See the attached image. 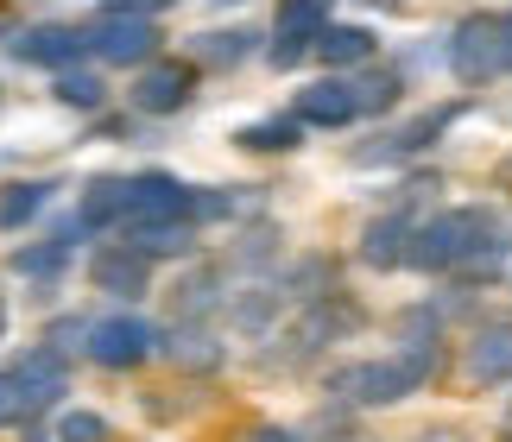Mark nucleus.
Here are the masks:
<instances>
[{
    "instance_id": "aec40b11",
    "label": "nucleus",
    "mask_w": 512,
    "mask_h": 442,
    "mask_svg": "<svg viewBox=\"0 0 512 442\" xmlns=\"http://www.w3.org/2000/svg\"><path fill=\"white\" fill-rule=\"evenodd\" d=\"M51 95H57V102H64V108H76V114H95V108H102L108 102V89H102V76H95V70H57V83H51Z\"/></svg>"
},
{
    "instance_id": "7ed1b4c3",
    "label": "nucleus",
    "mask_w": 512,
    "mask_h": 442,
    "mask_svg": "<svg viewBox=\"0 0 512 442\" xmlns=\"http://www.w3.org/2000/svg\"><path fill=\"white\" fill-rule=\"evenodd\" d=\"M449 70H456V83H468V89H481V83H494L500 70H512L506 19H494V13L462 19L456 38H449Z\"/></svg>"
},
{
    "instance_id": "20e7f679",
    "label": "nucleus",
    "mask_w": 512,
    "mask_h": 442,
    "mask_svg": "<svg viewBox=\"0 0 512 442\" xmlns=\"http://www.w3.org/2000/svg\"><path fill=\"white\" fill-rule=\"evenodd\" d=\"M83 354L95 360V367H108V373L146 367V360L159 354V329H152L146 316H102V323H89Z\"/></svg>"
},
{
    "instance_id": "423d86ee",
    "label": "nucleus",
    "mask_w": 512,
    "mask_h": 442,
    "mask_svg": "<svg viewBox=\"0 0 512 442\" xmlns=\"http://www.w3.org/2000/svg\"><path fill=\"white\" fill-rule=\"evenodd\" d=\"M190 95H196V70L177 64V57H152V64H140V76H133L127 102L140 114H177V108H190Z\"/></svg>"
},
{
    "instance_id": "6e6552de",
    "label": "nucleus",
    "mask_w": 512,
    "mask_h": 442,
    "mask_svg": "<svg viewBox=\"0 0 512 442\" xmlns=\"http://www.w3.org/2000/svg\"><path fill=\"white\" fill-rule=\"evenodd\" d=\"M196 184H177L171 171H140L127 177V221H184Z\"/></svg>"
},
{
    "instance_id": "bb28decb",
    "label": "nucleus",
    "mask_w": 512,
    "mask_h": 442,
    "mask_svg": "<svg viewBox=\"0 0 512 442\" xmlns=\"http://www.w3.org/2000/svg\"><path fill=\"white\" fill-rule=\"evenodd\" d=\"M354 89H361V114H386L392 102H399V76H392V70H380V76H367V83H354Z\"/></svg>"
},
{
    "instance_id": "39448f33",
    "label": "nucleus",
    "mask_w": 512,
    "mask_h": 442,
    "mask_svg": "<svg viewBox=\"0 0 512 442\" xmlns=\"http://www.w3.org/2000/svg\"><path fill=\"white\" fill-rule=\"evenodd\" d=\"M329 26V0H279V19H272V70H298L310 51H317V38Z\"/></svg>"
},
{
    "instance_id": "f3484780",
    "label": "nucleus",
    "mask_w": 512,
    "mask_h": 442,
    "mask_svg": "<svg viewBox=\"0 0 512 442\" xmlns=\"http://www.w3.org/2000/svg\"><path fill=\"white\" fill-rule=\"evenodd\" d=\"M76 215H83L89 228H121L127 221V177H95L83 190V203H76Z\"/></svg>"
},
{
    "instance_id": "1a4fd4ad",
    "label": "nucleus",
    "mask_w": 512,
    "mask_h": 442,
    "mask_svg": "<svg viewBox=\"0 0 512 442\" xmlns=\"http://www.w3.org/2000/svg\"><path fill=\"white\" fill-rule=\"evenodd\" d=\"M89 285L133 304V297L152 291V259H146L140 247H127V240H121V247H102V253L89 259Z\"/></svg>"
},
{
    "instance_id": "473e14b6",
    "label": "nucleus",
    "mask_w": 512,
    "mask_h": 442,
    "mask_svg": "<svg viewBox=\"0 0 512 442\" xmlns=\"http://www.w3.org/2000/svg\"><path fill=\"white\" fill-rule=\"evenodd\" d=\"M506 177H512V158H506Z\"/></svg>"
},
{
    "instance_id": "f8f14e48",
    "label": "nucleus",
    "mask_w": 512,
    "mask_h": 442,
    "mask_svg": "<svg viewBox=\"0 0 512 442\" xmlns=\"http://www.w3.org/2000/svg\"><path fill=\"white\" fill-rule=\"evenodd\" d=\"M468 379H475V386H500V379H512V323L506 316L475 329V341H468Z\"/></svg>"
},
{
    "instance_id": "4468645a",
    "label": "nucleus",
    "mask_w": 512,
    "mask_h": 442,
    "mask_svg": "<svg viewBox=\"0 0 512 442\" xmlns=\"http://www.w3.org/2000/svg\"><path fill=\"white\" fill-rule=\"evenodd\" d=\"M411 234H418V228H405V215H380V221H367V228H361V259H367L373 272L405 266V259H411Z\"/></svg>"
},
{
    "instance_id": "9b49d317",
    "label": "nucleus",
    "mask_w": 512,
    "mask_h": 442,
    "mask_svg": "<svg viewBox=\"0 0 512 442\" xmlns=\"http://www.w3.org/2000/svg\"><path fill=\"white\" fill-rule=\"evenodd\" d=\"M83 51H89V32H76V26H32L13 38V57L38 70H70Z\"/></svg>"
},
{
    "instance_id": "2f4dec72",
    "label": "nucleus",
    "mask_w": 512,
    "mask_h": 442,
    "mask_svg": "<svg viewBox=\"0 0 512 442\" xmlns=\"http://www.w3.org/2000/svg\"><path fill=\"white\" fill-rule=\"evenodd\" d=\"M0 335H7V304H0Z\"/></svg>"
},
{
    "instance_id": "6ab92c4d",
    "label": "nucleus",
    "mask_w": 512,
    "mask_h": 442,
    "mask_svg": "<svg viewBox=\"0 0 512 442\" xmlns=\"http://www.w3.org/2000/svg\"><path fill=\"white\" fill-rule=\"evenodd\" d=\"M317 57H323L329 70L367 64V57H373V32H367V26H323V38H317Z\"/></svg>"
},
{
    "instance_id": "393cba45",
    "label": "nucleus",
    "mask_w": 512,
    "mask_h": 442,
    "mask_svg": "<svg viewBox=\"0 0 512 442\" xmlns=\"http://www.w3.org/2000/svg\"><path fill=\"white\" fill-rule=\"evenodd\" d=\"M241 209H253V196H234V190H196L190 196V221L203 228V221H234Z\"/></svg>"
},
{
    "instance_id": "a878e982",
    "label": "nucleus",
    "mask_w": 512,
    "mask_h": 442,
    "mask_svg": "<svg viewBox=\"0 0 512 442\" xmlns=\"http://www.w3.org/2000/svg\"><path fill=\"white\" fill-rule=\"evenodd\" d=\"M57 442H114V430L95 411H64L57 417Z\"/></svg>"
},
{
    "instance_id": "2eb2a0df",
    "label": "nucleus",
    "mask_w": 512,
    "mask_h": 442,
    "mask_svg": "<svg viewBox=\"0 0 512 442\" xmlns=\"http://www.w3.org/2000/svg\"><path fill=\"white\" fill-rule=\"evenodd\" d=\"M121 240L140 247L146 259H165V253H190L196 247V221H121Z\"/></svg>"
},
{
    "instance_id": "c756f323",
    "label": "nucleus",
    "mask_w": 512,
    "mask_h": 442,
    "mask_svg": "<svg viewBox=\"0 0 512 442\" xmlns=\"http://www.w3.org/2000/svg\"><path fill=\"white\" fill-rule=\"evenodd\" d=\"M247 442H304V436H298V430H272V424H266V430H253Z\"/></svg>"
},
{
    "instance_id": "0eeeda50",
    "label": "nucleus",
    "mask_w": 512,
    "mask_h": 442,
    "mask_svg": "<svg viewBox=\"0 0 512 442\" xmlns=\"http://www.w3.org/2000/svg\"><path fill=\"white\" fill-rule=\"evenodd\" d=\"M89 51L108 57V64H152L159 26H152V19H133V13H102L89 26Z\"/></svg>"
},
{
    "instance_id": "dca6fc26",
    "label": "nucleus",
    "mask_w": 512,
    "mask_h": 442,
    "mask_svg": "<svg viewBox=\"0 0 512 442\" xmlns=\"http://www.w3.org/2000/svg\"><path fill=\"white\" fill-rule=\"evenodd\" d=\"M165 354L177 360V373H215L228 360V348L215 341L203 323H177L171 335H165Z\"/></svg>"
},
{
    "instance_id": "5701e85b",
    "label": "nucleus",
    "mask_w": 512,
    "mask_h": 442,
    "mask_svg": "<svg viewBox=\"0 0 512 442\" xmlns=\"http://www.w3.org/2000/svg\"><path fill=\"white\" fill-rule=\"evenodd\" d=\"M247 51H253V32H241V26H228V32H203V38L190 45L196 64H215V70H222V64H241Z\"/></svg>"
},
{
    "instance_id": "a211bd4d",
    "label": "nucleus",
    "mask_w": 512,
    "mask_h": 442,
    "mask_svg": "<svg viewBox=\"0 0 512 442\" xmlns=\"http://www.w3.org/2000/svg\"><path fill=\"white\" fill-rule=\"evenodd\" d=\"M234 146H247V152H291V146H304V120L298 114H272V120H247L241 133H234Z\"/></svg>"
},
{
    "instance_id": "b1692460",
    "label": "nucleus",
    "mask_w": 512,
    "mask_h": 442,
    "mask_svg": "<svg viewBox=\"0 0 512 442\" xmlns=\"http://www.w3.org/2000/svg\"><path fill=\"white\" fill-rule=\"evenodd\" d=\"M222 304V297H215V272H190L184 285L171 291V310H177V323H203V316Z\"/></svg>"
},
{
    "instance_id": "f257e3e1",
    "label": "nucleus",
    "mask_w": 512,
    "mask_h": 442,
    "mask_svg": "<svg viewBox=\"0 0 512 442\" xmlns=\"http://www.w3.org/2000/svg\"><path fill=\"white\" fill-rule=\"evenodd\" d=\"M494 228L487 209H443L411 234V266L418 272H462V259L481 247V234Z\"/></svg>"
},
{
    "instance_id": "cd10ccee",
    "label": "nucleus",
    "mask_w": 512,
    "mask_h": 442,
    "mask_svg": "<svg viewBox=\"0 0 512 442\" xmlns=\"http://www.w3.org/2000/svg\"><path fill=\"white\" fill-rule=\"evenodd\" d=\"M26 411H38V405H32V392H26V379H19V373H0V430L19 424Z\"/></svg>"
},
{
    "instance_id": "ddd939ff",
    "label": "nucleus",
    "mask_w": 512,
    "mask_h": 442,
    "mask_svg": "<svg viewBox=\"0 0 512 442\" xmlns=\"http://www.w3.org/2000/svg\"><path fill=\"white\" fill-rule=\"evenodd\" d=\"M13 373L26 379V392H32V405H57V398H64V386H70V367H64V354L51 348H26L13 360Z\"/></svg>"
},
{
    "instance_id": "4be33fe9",
    "label": "nucleus",
    "mask_w": 512,
    "mask_h": 442,
    "mask_svg": "<svg viewBox=\"0 0 512 442\" xmlns=\"http://www.w3.org/2000/svg\"><path fill=\"white\" fill-rule=\"evenodd\" d=\"M45 203H51V184H38V177H32V184H7V190H0V228L19 234Z\"/></svg>"
},
{
    "instance_id": "72a5a7b5",
    "label": "nucleus",
    "mask_w": 512,
    "mask_h": 442,
    "mask_svg": "<svg viewBox=\"0 0 512 442\" xmlns=\"http://www.w3.org/2000/svg\"><path fill=\"white\" fill-rule=\"evenodd\" d=\"M506 442H512V436H506Z\"/></svg>"
},
{
    "instance_id": "9d476101",
    "label": "nucleus",
    "mask_w": 512,
    "mask_h": 442,
    "mask_svg": "<svg viewBox=\"0 0 512 442\" xmlns=\"http://www.w3.org/2000/svg\"><path fill=\"white\" fill-rule=\"evenodd\" d=\"M291 114H298L304 127H348V120H361V89L342 83V76H323V83L298 89Z\"/></svg>"
},
{
    "instance_id": "f03ea898",
    "label": "nucleus",
    "mask_w": 512,
    "mask_h": 442,
    "mask_svg": "<svg viewBox=\"0 0 512 442\" xmlns=\"http://www.w3.org/2000/svg\"><path fill=\"white\" fill-rule=\"evenodd\" d=\"M418 386H424V373L411 367L405 354H392V360H348V367L329 373V392H336L342 405H361V411L399 405V398H411Z\"/></svg>"
},
{
    "instance_id": "c85d7f7f",
    "label": "nucleus",
    "mask_w": 512,
    "mask_h": 442,
    "mask_svg": "<svg viewBox=\"0 0 512 442\" xmlns=\"http://www.w3.org/2000/svg\"><path fill=\"white\" fill-rule=\"evenodd\" d=\"M171 0H102V13H133V19H159Z\"/></svg>"
},
{
    "instance_id": "7c9ffc66",
    "label": "nucleus",
    "mask_w": 512,
    "mask_h": 442,
    "mask_svg": "<svg viewBox=\"0 0 512 442\" xmlns=\"http://www.w3.org/2000/svg\"><path fill=\"white\" fill-rule=\"evenodd\" d=\"M361 7H373V13H392V7H405V0H361Z\"/></svg>"
},
{
    "instance_id": "412c9836",
    "label": "nucleus",
    "mask_w": 512,
    "mask_h": 442,
    "mask_svg": "<svg viewBox=\"0 0 512 442\" xmlns=\"http://www.w3.org/2000/svg\"><path fill=\"white\" fill-rule=\"evenodd\" d=\"M64 259H70V240L57 234V240H32V247H13L7 266H13L19 278H57V272H64Z\"/></svg>"
}]
</instances>
